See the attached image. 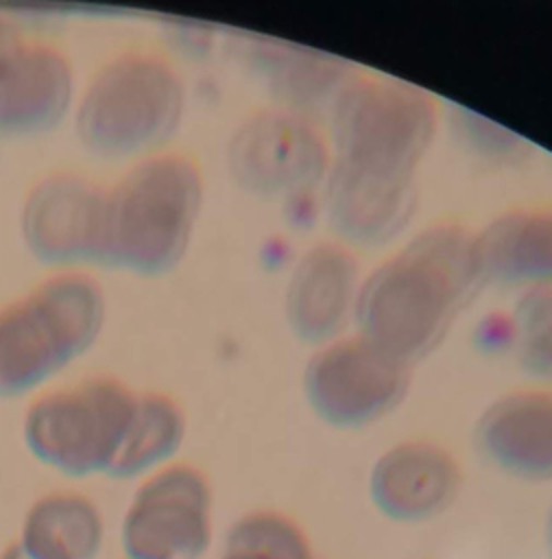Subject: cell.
I'll return each instance as SVG.
<instances>
[{"instance_id":"6da1fadb","label":"cell","mask_w":552,"mask_h":559,"mask_svg":"<svg viewBox=\"0 0 552 559\" xmlns=\"http://www.w3.org/2000/svg\"><path fill=\"white\" fill-rule=\"evenodd\" d=\"M480 280L476 234L432 225L362 277L358 334L410 365L441 343Z\"/></svg>"},{"instance_id":"7a4b0ae2","label":"cell","mask_w":552,"mask_h":559,"mask_svg":"<svg viewBox=\"0 0 552 559\" xmlns=\"http://www.w3.org/2000/svg\"><path fill=\"white\" fill-rule=\"evenodd\" d=\"M203 203L199 164L177 151L137 159L107 188L100 262L142 275L172 269L185 253Z\"/></svg>"},{"instance_id":"3957f363","label":"cell","mask_w":552,"mask_h":559,"mask_svg":"<svg viewBox=\"0 0 552 559\" xmlns=\"http://www.w3.org/2000/svg\"><path fill=\"white\" fill-rule=\"evenodd\" d=\"M185 90L175 66L151 50H127L87 81L74 129L94 155L118 159L164 144L179 127Z\"/></svg>"},{"instance_id":"277c9868","label":"cell","mask_w":552,"mask_h":559,"mask_svg":"<svg viewBox=\"0 0 552 559\" xmlns=\"http://www.w3.org/2000/svg\"><path fill=\"white\" fill-rule=\"evenodd\" d=\"M332 164L358 175L415 181L436 133V105L423 90L351 76L329 105Z\"/></svg>"},{"instance_id":"5b68a950","label":"cell","mask_w":552,"mask_h":559,"mask_svg":"<svg viewBox=\"0 0 552 559\" xmlns=\"http://www.w3.org/2000/svg\"><path fill=\"white\" fill-rule=\"evenodd\" d=\"M105 323L98 282L79 271L46 277L0 308V393H22L81 356Z\"/></svg>"},{"instance_id":"8992f818","label":"cell","mask_w":552,"mask_h":559,"mask_svg":"<svg viewBox=\"0 0 552 559\" xmlns=\"http://www.w3.org/2000/svg\"><path fill=\"white\" fill-rule=\"evenodd\" d=\"M135 393L111 376H92L72 386L48 391L24 415V441L44 463L85 476L111 467Z\"/></svg>"},{"instance_id":"52a82bcc","label":"cell","mask_w":552,"mask_h":559,"mask_svg":"<svg viewBox=\"0 0 552 559\" xmlns=\"http://www.w3.org/2000/svg\"><path fill=\"white\" fill-rule=\"evenodd\" d=\"M408 384L410 365L360 334L321 345L303 373L310 408L336 428L380 421L399 406Z\"/></svg>"},{"instance_id":"ba28073f","label":"cell","mask_w":552,"mask_h":559,"mask_svg":"<svg viewBox=\"0 0 552 559\" xmlns=\"http://www.w3.org/2000/svg\"><path fill=\"white\" fill-rule=\"evenodd\" d=\"M212 539V489L188 463L159 469L144 480L122 522L129 559H199Z\"/></svg>"},{"instance_id":"9c48e42d","label":"cell","mask_w":552,"mask_h":559,"mask_svg":"<svg viewBox=\"0 0 552 559\" xmlns=\"http://www.w3.org/2000/svg\"><path fill=\"white\" fill-rule=\"evenodd\" d=\"M233 179L264 197L312 190L329 173V151L321 133L295 111H260L233 133L227 151Z\"/></svg>"},{"instance_id":"30bf717a","label":"cell","mask_w":552,"mask_h":559,"mask_svg":"<svg viewBox=\"0 0 552 559\" xmlns=\"http://www.w3.org/2000/svg\"><path fill=\"white\" fill-rule=\"evenodd\" d=\"M107 188L81 173L37 179L22 203L20 229L28 251L46 264L100 262Z\"/></svg>"},{"instance_id":"8fae6325","label":"cell","mask_w":552,"mask_h":559,"mask_svg":"<svg viewBox=\"0 0 552 559\" xmlns=\"http://www.w3.org/2000/svg\"><path fill=\"white\" fill-rule=\"evenodd\" d=\"M72 100V66L55 44L0 15V138L52 129Z\"/></svg>"},{"instance_id":"7c38bea8","label":"cell","mask_w":552,"mask_h":559,"mask_svg":"<svg viewBox=\"0 0 552 559\" xmlns=\"http://www.w3.org/2000/svg\"><path fill=\"white\" fill-rule=\"evenodd\" d=\"M360 271L343 242H316L295 264L284 299L292 334L312 345H327L356 314Z\"/></svg>"},{"instance_id":"4fadbf2b","label":"cell","mask_w":552,"mask_h":559,"mask_svg":"<svg viewBox=\"0 0 552 559\" xmlns=\"http://www.w3.org/2000/svg\"><path fill=\"white\" fill-rule=\"evenodd\" d=\"M458 461L439 443L415 439L388 448L373 465V504L399 522H421L443 513L460 489Z\"/></svg>"},{"instance_id":"5bb4252c","label":"cell","mask_w":552,"mask_h":559,"mask_svg":"<svg viewBox=\"0 0 552 559\" xmlns=\"http://www.w3.org/2000/svg\"><path fill=\"white\" fill-rule=\"evenodd\" d=\"M476 445L508 476L552 480V389L513 391L491 402L476 424Z\"/></svg>"},{"instance_id":"9a60e30c","label":"cell","mask_w":552,"mask_h":559,"mask_svg":"<svg viewBox=\"0 0 552 559\" xmlns=\"http://www.w3.org/2000/svg\"><path fill=\"white\" fill-rule=\"evenodd\" d=\"M415 181L358 175L329 164L325 177V212L334 231L349 245L380 247L410 221Z\"/></svg>"},{"instance_id":"2e32d148","label":"cell","mask_w":552,"mask_h":559,"mask_svg":"<svg viewBox=\"0 0 552 559\" xmlns=\"http://www.w3.org/2000/svg\"><path fill=\"white\" fill-rule=\"evenodd\" d=\"M482 280L524 290L552 288V207H517L476 234Z\"/></svg>"},{"instance_id":"e0dca14e","label":"cell","mask_w":552,"mask_h":559,"mask_svg":"<svg viewBox=\"0 0 552 559\" xmlns=\"http://www.w3.org/2000/svg\"><path fill=\"white\" fill-rule=\"evenodd\" d=\"M103 539L98 507L76 491L35 500L17 539L31 559H94Z\"/></svg>"},{"instance_id":"ac0fdd59","label":"cell","mask_w":552,"mask_h":559,"mask_svg":"<svg viewBox=\"0 0 552 559\" xmlns=\"http://www.w3.org/2000/svg\"><path fill=\"white\" fill-rule=\"evenodd\" d=\"M185 435V415L166 393H135L131 419L120 450L107 469L113 478H131L168 459Z\"/></svg>"},{"instance_id":"d6986e66","label":"cell","mask_w":552,"mask_h":559,"mask_svg":"<svg viewBox=\"0 0 552 559\" xmlns=\"http://www.w3.org/2000/svg\"><path fill=\"white\" fill-rule=\"evenodd\" d=\"M220 559H314L308 535L279 511H251L227 531Z\"/></svg>"},{"instance_id":"ffe728a7","label":"cell","mask_w":552,"mask_h":559,"mask_svg":"<svg viewBox=\"0 0 552 559\" xmlns=\"http://www.w3.org/2000/svg\"><path fill=\"white\" fill-rule=\"evenodd\" d=\"M262 52L264 72L268 81L286 96L288 103L314 105L316 98H325L332 105L340 87L351 79L334 59L314 52H290V50H257Z\"/></svg>"},{"instance_id":"44dd1931","label":"cell","mask_w":552,"mask_h":559,"mask_svg":"<svg viewBox=\"0 0 552 559\" xmlns=\"http://www.w3.org/2000/svg\"><path fill=\"white\" fill-rule=\"evenodd\" d=\"M515 349L530 376L552 380V288L524 290L515 308Z\"/></svg>"},{"instance_id":"7402d4cb","label":"cell","mask_w":552,"mask_h":559,"mask_svg":"<svg viewBox=\"0 0 552 559\" xmlns=\"http://www.w3.org/2000/svg\"><path fill=\"white\" fill-rule=\"evenodd\" d=\"M0 559H31V557L26 555V550L22 548L20 542H13V544L2 552Z\"/></svg>"},{"instance_id":"603a6c76","label":"cell","mask_w":552,"mask_h":559,"mask_svg":"<svg viewBox=\"0 0 552 559\" xmlns=\"http://www.w3.org/2000/svg\"><path fill=\"white\" fill-rule=\"evenodd\" d=\"M545 544H548V550H550V557H552V507H550L548 520H545Z\"/></svg>"}]
</instances>
